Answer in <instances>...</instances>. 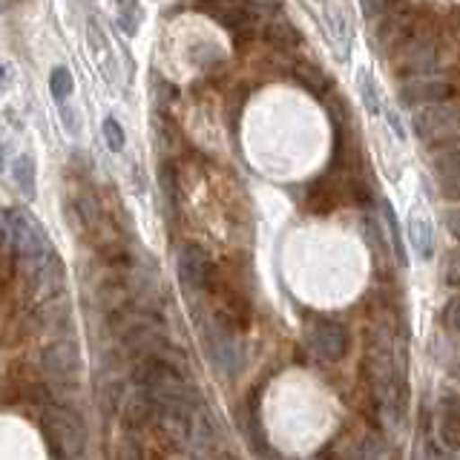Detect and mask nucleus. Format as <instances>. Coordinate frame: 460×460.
<instances>
[{
    "label": "nucleus",
    "mask_w": 460,
    "mask_h": 460,
    "mask_svg": "<svg viewBox=\"0 0 460 460\" xmlns=\"http://www.w3.org/2000/svg\"><path fill=\"white\" fill-rule=\"evenodd\" d=\"M40 431H43V440H47L52 457L84 460L90 431H86V423L78 409L52 402V406H47L40 414Z\"/></svg>",
    "instance_id": "nucleus-1"
},
{
    "label": "nucleus",
    "mask_w": 460,
    "mask_h": 460,
    "mask_svg": "<svg viewBox=\"0 0 460 460\" xmlns=\"http://www.w3.org/2000/svg\"><path fill=\"white\" fill-rule=\"evenodd\" d=\"M9 222H12V248L18 251L21 262L26 265L29 277H38V273L47 268L55 251L47 239V234L40 230V225L35 222V216H29L23 210H9Z\"/></svg>",
    "instance_id": "nucleus-2"
},
{
    "label": "nucleus",
    "mask_w": 460,
    "mask_h": 460,
    "mask_svg": "<svg viewBox=\"0 0 460 460\" xmlns=\"http://www.w3.org/2000/svg\"><path fill=\"white\" fill-rule=\"evenodd\" d=\"M411 127L420 141L426 144H446V141H455L460 136V107L452 104H429L423 110L414 112Z\"/></svg>",
    "instance_id": "nucleus-3"
},
{
    "label": "nucleus",
    "mask_w": 460,
    "mask_h": 460,
    "mask_svg": "<svg viewBox=\"0 0 460 460\" xmlns=\"http://www.w3.org/2000/svg\"><path fill=\"white\" fill-rule=\"evenodd\" d=\"M305 337H308L311 351L320 359H325V363H340V359L349 354V345H351L349 328L340 320H331V316H316V320H311Z\"/></svg>",
    "instance_id": "nucleus-4"
},
{
    "label": "nucleus",
    "mask_w": 460,
    "mask_h": 460,
    "mask_svg": "<svg viewBox=\"0 0 460 460\" xmlns=\"http://www.w3.org/2000/svg\"><path fill=\"white\" fill-rule=\"evenodd\" d=\"M81 366V349L75 340H55L40 351V371L55 383L75 380Z\"/></svg>",
    "instance_id": "nucleus-5"
},
{
    "label": "nucleus",
    "mask_w": 460,
    "mask_h": 460,
    "mask_svg": "<svg viewBox=\"0 0 460 460\" xmlns=\"http://www.w3.org/2000/svg\"><path fill=\"white\" fill-rule=\"evenodd\" d=\"M176 270H179L181 285L193 294L205 291L213 279V262H210L208 251L199 248V244H193V242L181 244V251L176 256Z\"/></svg>",
    "instance_id": "nucleus-6"
},
{
    "label": "nucleus",
    "mask_w": 460,
    "mask_h": 460,
    "mask_svg": "<svg viewBox=\"0 0 460 460\" xmlns=\"http://www.w3.org/2000/svg\"><path fill=\"white\" fill-rule=\"evenodd\" d=\"M449 93H452L449 84L426 72V75H414L409 81H402L397 90V101L402 107H429L438 104V101H446Z\"/></svg>",
    "instance_id": "nucleus-7"
},
{
    "label": "nucleus",
    "mask_w": 460,
    "mask_h": 460,
    "mask_svg": "<svg viewBox=\"0 0 460 460\" xmlns=\"http://www.w3.org/2000/svg\"><path fill=\"white\" fill-rule=\"evenodd\" d=\"M406 230H409V244H411L414 256L420 259V262H429V259L435 256V230H431V222L423 213L414 210V213H409Z\"/></svg>",
    "instance_id": "nucleus-8"
},
{
    "label": "nucleus",
    "mask_w": 460,
    "mask_h": 460,
    "mask_svg": "<svg viewBox=\"0 0 460 460\" xmlns=\"http://www.w3.org/2000/svg\"><path fill=\"white\" fill-rule=\"evenodd\" d=\"M328 35L331 43H334V52L340 61L351 55V23H349V14L342 9H328Z\"/></svg>",
    "instance_id": "nucleus-9"
},
{
    "label": "nucleus",
    "mask_w": 460,
    "mask_h": 460,
    "mask_svg": "<svg viewBox=\"0 0 460 460\" xmlns=\"http://www.w3.org/2000/svg\"><path fill=\"white\" fill-rule=\"evenodd\" d=\"M357 93H359V101H363V107L368 110V115H383L385 98L380 93L377 78H374L368 69H357Z\"/></svg>",
    "instance_id": "nucleus-10"
},
{
    "label": "nucleus",
    "mask_w": 460,
    "mask_h": 460,
    "mask_svg": "<svg viewBox=\"0 0 460 460\" xmlns=\"http://www.w3.org/2000/svg\"><path fill=\"white\" fill-rule=\"evenodd\" d=\"M440 438H443V446L452 452H460V402L455 400H446V406L440 411Z\"/></svg>",
    "instance_id": "nucleus-11"
},
{
    "label": "nucleus",
    "mask_w": 460,
    "mask_h": 460,
    "mask_svg": "<svg viewBox=\"0 0 460 460\" xmlns=\"http://www.w3.org/2000/svg\"><path fill=\"white\" fill-rule=\"evenodd\" d=\"M380 216H383V227L388 234V242H392V253L400 265H406V244H402V234H400V219L397 213L392 208V201H388L385 196L380 199Z\"/></svg>",
    "instance_id": "nucleus-12"
},
{
    "label": "nucleus",
    "mask_w": 460,
    "mask_h": 460,
    "mask_svg": "<svg viewBox=\"0 0 460 460\" xmlns=\"http://www.w3.org/2000/svg\"><path fill=\"white\" fill-rule=\"evenodd\" d=\"M268 38H270V43H277V47H282V49H294V47H299V32H296V26L288 21V18H282L279 12H273V18H270V23H268Z\"/></svg>",
    "instance_id": "nucleus-13"
},
{
    "label": "nucleus",
    "mask_w": 460,
    "mask_h": 460,
    "mask_svg": "<svg viewBox=\"0 0 460 460\" xmlns=\"http://www.w3.org/2000/svg\"><path fill=\"white\" fill-rule=\"evenodd\" d=\"M294 75H296V81L305 86V90H311V93H325L328 90V75L325 72L316 66L314 61H296V66H294Z\"/></svg>",
    "instance_id": "nucleus-14"
},
{
    "label": "nucleus",
    "mask_w": 460,
    "mask_h": 460,
    "mask_svg": "<svg viewBox=\"0 0 460 460\" xmlns=\"http://www.w3.org/2000/svg\"><path fill=\"white\" fill-rule=\"evenodd\" d=\"M359 457L363 460H400L397 449L383 435H366L359 443Z\"/></svg>",
    "instance_id": "nucleus-15"
},
{
    "label": "nucleus",
    "mask_w": 460,
    "mask_h": 460,
    "mask_svg": "<svg viewBox=\"0 0 460 460\" xmlns=\"http://www.w3.org/2000/svg\"><path fill=\"white\" fill-rule=\"evenodd\" d=\"M121 402H124V385H121L119 380H112V383H104V385H101V392H98V406H101V411H104L107 417L119 414V411H121Z\"/></svg>",
    "instance_id": "nucleus-16"
},
{
    "label": "nucleus",
    "mask_w": 460,
    "mask_h": 460,
    "mask_svg": "<svg viewBox=\"0 0 460 460\" xmlns=\"http://www.w3.org/2000/svg\"><path fill=\"white\" fill-rule=\"evenodd\" d=\"M14 181H18L21 190L32 199L35 196V162H32V155H21L18 162H14Z\"/></svg>",
    "instance_id": "nucleus-17"
},
{
    "label": "nucleus",
    "mask_w": 460,
    "mask_h": 460,
    "mask_svg": "<svg viewBox=\"0 0 460 460\" xmlns=\"http://www.w3.org/2000/svg\"><path fill=\"white\" fill-rule=\"evenodd\" d=\"M72 90H75L72 72H69L66 66H55V69L49 72V93H52V98H55V101H61V104H64Z\"/></svg>",
    "instance_id": "nucleus-18"
},
{
    "label": "nucleus",
    "mask_w": 460,
    "mask_h": 460,
    "mask_svg": "<svg viewBox=\"0 0 460 460\" xmlns=\"http://www.w3.org/2000/svg\"><path fill=\"white\" fill-rule=\"evenodd\" d=\"M438 170H440V179L449 184V190L460 193V150L446 153V158L438 162Z\"/></svg>",
    "instance_id": "nucleus-19"
},
{
    "label": "nucleus",
    "mask_w": 460,
    "mask_h": 460,
    "mask_svg": "<svg viewBox=\"0 0 460 460\" xmlns=\"http://www.w3.org/2000/svg\"><path fill=\"white\" fill-rule=\"evenodd\" d=\"M138 23H141V9L133 4V0H121V4H119V26H121V32L136 35Z\"/></svg>",
    "instance_id": "nucleus-20"
},
{
    "label": "nucleus",
    "mask_w": 460,
    "mask_h": 460,
    "mask_svg": "<svg viewBox=\"0 0 460 460\" xmlns=\"http://www.w3.org/2000/svg\"><path fill=\"white\" fill-rule=\"evenodd\" d=\"M115 460H147V455H144V446L133 435H124L115 446Z\"/></svg>",
    "instance_id": "nucleus-21"
},
{
    "label": "nucleus",
    "mask_w": 460,
    "mask_h": 460,
    "mask_svg": "<svg viewBox=\"0 0 460 460\" xmlns=\"http://www.w3.org/2000/svg\"><path fill=\"white\" fill-rule=\"evenodd\" d=\"M101 133H104V138H107V144H110V150L112 153H121V147H124V129H121V124L115 121V119H107L104 121V127H101Z\"/></svg>",
    "instance_id": "nucleus-22"
},
{
    "label": "nucleus",
    "mask_w": 460,
    "mask_h": 460,
    "mask_svg": "<svg viewBox=\"0 0 460 460\" xmlns=\"http://www.w3.org/2000/svg\"><path fill=\"white\" fill-rule=\"evenodd\" d=\"M440 320H443V325L449 328V331L460 334V296H452L449 302H446L443 311H440Z\"/></svg>",
    "instance_id": "nucleus-23"
},
{
    "label": "nucleus",
    "mask_w": 460,
    "mask_h": 460,
    "mask_svg": "<svg viewBox=\"0 0 460 460\" xmlns=\"http://www.w3.org/2000/svg\"><path fill=\"white\" fill-rule=\"evenodd\" d=\"M385 6H388V0H359V9H363V14L368 21L380 18V14L385 12Z\"/></svg>",
    "instance_id": "nucleus-24"
},
{
    "label": "nucleus",
    "mask_w": 460,
    "mask_h": 460,
    "mask_svg": "<svg viewBox=\"0 0 460 460\" xmlns=\"http://www.w3.org/2000/svg\"><path fill=\"white\" fill-rule=\"evenodd\" d=\"M446 282L460 288V256H449V265H446Z\"/></svg>",
    "instance_id": "nucleus-25"
},
{
    "label": "nucleus",
    "mask_w": 460,
    "mask_h": 460,
    "mask_svg": "<svg viewBox=\"0 0 460 460\" xmlns=\"http://www.w3.org/2000/svg\"><path fill=\"white\" fill-rule=\"evenodd\" d=\"M12 244V222H9V213L0 210V248Z\"/></svg>",
    "instance_id": "nucleus-26"
},
{
    "label": "nucleus",
    "mask_w": 460,
    "mask_h": 460,
    "mask_svg": "<svg viewBox=\"0 0 460 460\" xmlns=\"http://www.w3.org/2000/svg\"><path fill=\"white\" fill-rule=\"evenodd\" d=\"M443 219H446V227H449V234H455V236L460 239V208L446 210V213H443Z\"/></svg>",
    "instance_id": "nucleus-27"
},
{
    "label": "nucleus",
    "mask_w": 460,
    "mask_h": 460,
    "mask_svg": "<svg viewBox=\"0 0 460 460\" xmlns=\"http://www.w3.org/2000/svg\"><path fill=\"white\" fill-rule=\"evenodd\" d=\"M55 460H72V457H55Z\"/></svg>",
    "instance_id": "nucleus-28"
},
{
    "label": "nucleus",
    "mask_w": 460,
    "mask_h": 460,
    "mask_svg": "<svg viewBox=\"0 0 460 460\" xmlns=\"http://www.w3.org/2000/svg\"><path fill=\"white\" fill-rule=\"evenodd\" d=\"M316 4H328V0H316Z\"/></svg>",
    "instance_id": "nucleus-29"
},
{
    "label": "nucleus",
    "mask_w": 460,
    "mask_h": 460,
    "mask_svg": "<svg viewBox=\"0 0 460 460\" xmlns=\"http://www.w3.org/2000/svg\"><path fill=\"white\" fill-rule=\"evenodd\" d=\"M0 167H4V164H0Z\"/></svg>",
    "instance_id": "nucleus-30"
}]
</instances>
